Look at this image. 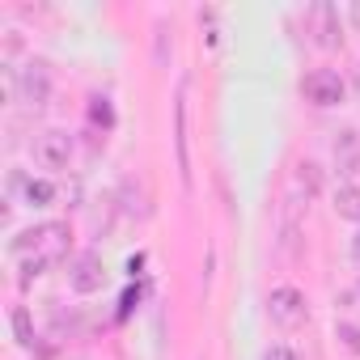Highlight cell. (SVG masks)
Listing matches in <instances>:
<instances>
[{"label":"cell","instance_id":"cell-8","mask_svg":"<svg viewBox=\"0 0 360 360\" xmlns=\"http://www.w3.org/2000/svg\"><path fill=\"white\" fill-rule=\"evenodd\" d=\"M335 165H339V174H356V165H360V140H356V131H343L335 140Z\"/></svg>","mask_w":360,"mask_h":360},{"label":"cell","instance_id":"cell-2","mask_svg":"<svg viewBox=\"0 0 360 360\" xmlns=\"http://www.w3.org/2000/svg\"><path fill=\"white\" fill-rule=\"evenodd\" d=\"M301 94H305V102H314V106H339V102H343V77L330 72V68H314V72L301 81Z\"/></svg>","mask_w":360,"mask_h":360},{"label":"cell","instance_id":"cell-9","mask_svg":"<svg viewBox=\"0 0 360 360\" xmlns=\"http://www.w3.org/2000/svg\"><path fill=\"white\" fill-rule=\"evenodd\" d=\"M335 212L347 221H360V191L356 187H339L335 191Z\"/></svg>","mask_w":360,"mask_h":360},{"label":"cell","instance_id":"cell-12","mask_svg":"<svg viewBox=\"0 0 360 360\" xmlns=\"http://www.w3.org/2000/svg\"><path fill=\"white\" fill-rule=\"evenodd\" d=\"M339 339H343V347L347 352H356L360 356V326H347V322H339V330H335Z\"/></svg>","mask_w":360,"mask_h":360},{"label":"cell","instance_id":"cell-3","mask_svg":"<svg viewBox=\"0 0 360 360\" xmlns=\"http://www.w3.org/2000/svg\"><path fill=\"white\" fill-rule=\"evenodd\" d=\"M68 157H72V136L68 131H43V136H34V161L43 169H64Z\"/></svg>","mask_w":360,"mask_h":360},{"label":"cell","instance_id":"cell-15","mask_svg":"<svg viewBox=\"0 0 360 360\" xmlns=\"http://www.w3.org/2000/svg\"><path fill=\"white\" fill-rule=\"evenodd\" d=\"M347 18H352V26L360 30V0H356V5H347Z\"/></svg>","mask_w":360,"mask_h":360},{"label":"cell","instance_id":"cell-16","mask_svg":"<svg viewBox=\"0 0 360 360\" xmlns=\"http://www.w3.org/2000/svg\"><path fill=\"white\" fill-rule=\"evenodd\" d=\"M352 259H356V263H360V233H356V238H352Z\"/></svg>","mask_w":360,"mask_h":360},{"label":"cell","instance_id":"cell-10","mask_svg":"<svg viewBox=\"0 0 360 360\" xmlns=\"http://www.w3.org/2000/svg\"><path fill=\"white\" fill-rule=\"evenodd\" d=\"M26 200H30V204H51V200H56V187L47 183V178H39V183L30 178V183H26Z\"/></svg>","mask_w":360,"mask_h":360},{"label":"cell","instance_id":"cell-7","mask_svg":"<svg viewBox=\"0 0 360 360\" xmlns=\"http://www.w3.org/2000/svg\"><path fill=\"white\" fill-rule=\"evenodd\" d=\"M309 22H314V43L318 47H339V26H335V9L330 5H314Z\"/></svg>","mask_w":360,"mask_h":360},{"label":"cell","instance_id":"cell-14","mask_svg":"<svg viewBox=\"0 0 360 360\" xmlns=\"http://www.w3.org/2000/svg\"><path fill=\"white\" fill-rule=\"evenodd\" d=\"M263 360H301V356H297V352H288V347H271Z\"/></svg>","mask_w":360,"mask_h":360},{"label":"cell","instance_id":"cell-11","mask_svg":"<svg viewBox=\"0 0 360 360\" xmlns=\"http://www.w3.org/2000/svg\"><path fill=\"white\" fill-rule=\"evenodd\" d=\"M13 330H18V343H26V347L34 343V330H30V314H26L22 305L13 309Z\"/></svg>","mask_w":360,"mask_h":360},{"label":"cell","instance_id":"cell-17","mask_svg":"<svg viewBox=\"0 0 360 360\" xmlns=\"http://www.w3.org/2000/svg\"><path fill=\"white\" fill-rule=\"evenodd\" d=\"M352 297H356V301H360V284H356V288H352Z\"/></svg>","mask_w":360,"mask_h":360},{"label":"cell","instance_id":"cell-5","mask_svg":"<svg viewBox=\"0 0 360 360\" xmlns=\"http://www.w3.org/2000/svg\"><path fill=\"white\" fill-rule=\"evenodd\" d=\"M18 89H22L26 106H43L51 98V72H47V64H26L22 77H18Z\"/></svg>","mask_w":360,"mask_h":360},{"label":"cell","instance_id":"cell-4","mask_svg":"<svg viewBox=\"0 0 360 360\" xmlns=\"http://www.w3.org/2000/svg\"><path fill=\"white\" fill-rule=\"evenodd\" d=\"M267 314H271V322H280V326H297V322H305V297H301L297 288H276V292L267 297Z\"/></svg>","mask_w":360,"mask_h":360},{"label":"cell","instance_id":"cell-1","mask_svg":"<svg viewBox=\"0 0 360 360\" xmlns=\"http://www.w3.org/2000/svg\"><path fill=\"white\" fill-rule=\"evenodd\" d=\"M68 242H72L68 225H60V221H47V225H34V229H26V233L13 242V250H18V255L34 250V259H47V263H56V259H64V255H68Z\"/></svg>","mask_w":360,"mask_h":360},{"label":"cell","instance_id":"cell-6","mask_svg":"<svg viewBox=\"0 0 360 360\" xmlns=\"http://www.w3.org/2000/svg\"><path fill=\"white\" fill-rule=\"evenodd\" d=\"M68 284L77 292H98L102 288V259L98 255H81L72 267H68Z\"/></svg>","mask_w":360,"mask_h":360},{"label":"cell","instance_id":"cell-13","mask_svg":"<svg viewBox=\"0 0 360 360\" xmlns=\"http://www.w3.org/2000/svg\"><path fill=\"white\" fill-rule=\"evenodd\" d=\"M43 267H47V259H26L22 263V284H30L34 276H43Z\"/></svg>","mask_w":360,"mask_h":360}]
</instances>
